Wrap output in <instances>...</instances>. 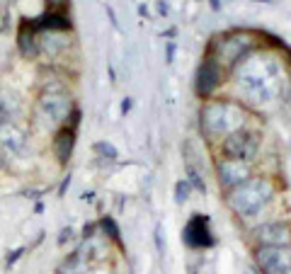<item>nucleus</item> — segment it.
Here are the masks:
<instances>
[{"mask_svg": "<svg viewBox=\"0 0 291 274\" xmlns=\"http://www.w3.org/2000/svg\"><path fill=\"white\" fill-rule=\"evenodd\" d=\"M235 80L253 102H269L282 92V68L274 58L248 56L238 63Z\"/></svg>", "mask_w": 291, "mask_h": 274, "instance_id": "1", "label": "nucleus"}, {"mask_svg": "<svg viewBox=\"0 0 291 274\" xmlns=\"http://www.w3.org/2000/svg\"><path fill=\"white\" fill-rule=\"evenodd\" d=\"M73 110H75L73 97H71L61 85H46V87L39 92L32 114H34V121H36L39 126L56 131V129H61V126L68 124Z\"/></svg>", "mask_w": 291, "mask_h": 274, "instance_id": "2", "label": "nucleus"}, {"mask_svg": "<svg viewBox=\"0 0 291 274\" xmlns=\"http://www.w3.org/2000/svg\"><path fill=\"white\" fill-rule=\"evenodd\" d=\"M274 194V187L267 177H248L245 182H240L238 187H233L226 201H228V209H231L235 216H255L260 214L262 206L269 201V196Z\"/></svg>", "mask_w": 291, "mask_h": 274, "instance_id": "3", "label": "nucleus"}, {"mask_svg": "<svg viewBox=\"0 0 291 274\" xmlns=\"http://www.w3.org/2000/svg\"><path fill=\"white\" fill-rule=\"evenodd\" d=\"M199 124H202V131L206 136L216 138V136H228L235 129H240L243 124V114L240 110L231 105V102H223V100H211L206 102L199 112Z\"/></svg>", "mask_w": 291, "mask_h": 274, "instance_id": "4", "label": "nucleus"}, {"mask_svg": "<svg viewBox=\"0 0 291 274\" xmlns=\"http://www.w3.org/2000/svg\"><path fill=\"white\" fill-rule=\"evenodd\" d=\"M257 148H260L257 134H253V131H248L243 126L235 129L233 134H228L226 141H223V146H221V151H223V156L228 160H240V163H248L257 153Z\"/></svg>", "mask_w": 291, "mask_h": 274, "instance_id": "5", "label": "nucleus"}, {"mask_svg": "<svg viewBox=\"0 0 291 274\" xmlns=\"http://www.w3.org/2000/svg\"><path fill=\"white\" fill-rule=\"evenodd\" d=\"M255 49V41L250 34L235 32V34H226L223 39L216 41V51H218V63H228V66H238L243 58H248L250 51Z\"/></svg>", "mask_w": 291, "mask_h": 274, "instance_id": "6", "label": "nucleus"}, {"mask_svg": "<svg viewBox=\"0 0 291 274\" xmlns=\"http://www.w3.org/2000/svg\"><path fill=\"white\" fill-rule=\"evenodd\" d=\"M257 265L264 274H289L291 247H257Z\"/></svg>", "mask_w": 291, "mask_h": 274, "instance_id": "7", "label": "nucleus"}, {"mask_svg": "<svg viewBox=\"0 0 291 274\" xmlns=\"http://www.w3.org/2000/svg\"><path fill=\"white\" fill-rule=\"evenodd\" d=\"M182 240L189 247H211L216 243L214 233L209 231V219L202 214H194L192 219L187 221L184 231H182Z\"/></svg>", "mask_w": 291, "mask_h": 274, "instance_id": "8", "label": "nucleus"}, {"mask_svg": "<svg viewBox=\"0 0 291 274\" xmlns=\"http://www.w3.org/2000/svg\"><path fill=\"white\" fill-rule=\"evenodd\" d=\"M255 240L260 247H289L291 245V228L289 223L274 221V223H264L260 228H255Z\"/></svg>", "mask_w": 291, "mask_h": 274, "instance_id": "9", "label": "nucleus"}, {"mask_svg": "<svg viewBox=\"0 0 291 274\" xmlns=\"http://www.w3.org/2000/svg\"><path fill=\"white\" fill-rule=\"evenodd\" d=\"M223 73H221V63L216 58H204V63L197 71V95L199 97H211L214 90L221 85Z\"/></svg>", "mask_w": 291, "mask_h": 274, "instance_id": "10", "label": "nucleus"}, {"mask_svg": "<svg viewBox=\"0 0 291 274\" xmlns=\"http://www.w3.org/2000/svg\"><path fill=\"white\" fill-rule=\"evenodd\" d=\"M216 172H218V185H221L223 190H228V192L250 177V167H248V163L228 160V158H223L221 163L216 165Z\"/></svg>", "mask_w": 291, "mask_h": 274, "instance_id": "11", "label": "nucleus"}, {"mask_svg": "<svg viewBox=\"0 0 291 274\" xmlns=\"http://www.w3.org/2000/svg\"><path fill=\"white\" fill-rule=\"evenodd\" d=\"M27 146V131L17 121H5L0 124V148L10 156L22 153Z\"/></svg>", "mask_w": 291, "mask_h": 274, "instance_id": "12", "label": "nucleus"}, {"mask_svg": "<svg viewBox=\"0 0 291 274\" xmlns=\"http://www.w3.org/2000/svg\"><path fill=\"white\" fill-rule=\"evenodd\" d=\"M17 51L27 61L39 58V32H36L32 20H22L20 22V29H17Z\"/></svg>", "mask_w": 291, "mask_h": 274, "instance_id": "13", "label": "nucleus"}, {"mask_svg": "<svg viewBox=\"0 0 291 274\" xmlns=\"http://www.w3.org/2000/svg\"><path fill=\"white\" fill-rule=\"evenodd\" d=\"M73 148H75V129L73 126H61L56 129V134L51 138V151L56 156V160L61 165H66L73 156Z\"/></svg>", "mask_w": 291, "mask_h": 274, "instance_id": "14", "label": "nucleus"}, {"mask_svg": "<svg viewBox=\"0 0 291 274\" xmlns=\"http://www.w3.org/2000/svg\"><path fill=\"white\" fill-rule=\"evenodd\" d=\"M182 153H184V172H187V182H189L197 192H206L204 172H202V167L197 165V153H194L192 143H184Z\"/></svg>", "mask_w": 291, "mask_h": 274, "instance_id": "15", "label": "nucleus"}, {"mask_svg": "<svg viewBox=\"0 0 291 274\" xmlns=\"http://www.w3.org/2000/svg\"><path fill=\"white\" fill-rule=\"evenodd\" d=\"M66 49H68L66 32H41L39 34V56L44 54V56H49V58H56Z\"/></svg>", "mask_w": 291, "mask_h": 274, "instance_id": "16", "label": "nucleus"}, {"mask_svg": "<svg viewBox=\"0 0 291 274\" xmlns=\"http://www.w3.org/2000/svg\"><path fill=\"white\" fill-rule=\"evenodd\" d=\"M22 110L20 95L10 87H0V124L5 121H17V114Z\"/></svg>", "mask_w": 291, "mask_h": 274, "instance_id": "17", "label": "nucleus"}, {"mask_svg": "<svg viewBox=\"0 0 291 274\" xmlns=\"http://www.w3.org/2000/svg\"><path fill=\"white\" fill-rule=\"evenodd\" d=\"M34 27L36 32H71V20L63 12H46Z\"/></svg>", "mask_w": 291, "mask_h": 274, "instance_id": "18", "label": "nucleus"}, {"mask_svg": "<svg viewBox=\"0 0 291 274\" xmlns=\"http://www.w3.org/2000/svg\"><path fill=\"white\" fill-rule=\"evenodd\" d=\"M97 226L105 231V235H109V240H114L116 245L121 247V233H119V226L114 223V219H112V216H102Z\"/></svg>", "mask_w": 291, "mask_h": 274, "instance_id": "19", "label": "nucleus"}, {"mask_svg": "<svg viewBox=\"0 0 291 274\" xmlns=\"http://www.w3.org/2000/svg\"><path fill=\"white\" fill-rule=\"evenodd\" d=\"M95 153H100V156L107 158V160H116V158H119L116 148L109 143V141H97V143H95Z\"/></svg>", "mask_w": 291, "mask_h": 274, "instance_id": "20", "label": "nucleus"}, {"mask_svg": "<svg viewBox=\"0 0 291 274\" xmlns=\"http://www.w3.org/2000/svg\"><path fill=\"white\" fill-rule=\"evenodd\" d=\"M189 194H192V185H189L187 180L175 182V201H177V204H184V201L189 199Z\"/></svg>", "mask_w": 291, "mask_h": 274, "instance_id": "21", "label": "nucleus"}, {"mask_svg": "<svg viewBox=\"0 0 291 274\" xmlns=\"http://www.w3.org/2000/svg\"><path fill=\"white\" fill-rule=\"evenodd\" d=\"M22 252H25V247H17V250H12V252L7 255V267H12V265L20 260V255H22Z\"/></svg>", "mask_w": 291, "mask_h": 274, "instance_id": "22", "label": "nucleus"}, {"mask_svg": "<svg viewBox=\"0 0 291 274\" xmlns=\"http://www.w3.org/2000/svg\"><path fill=\"white\" fill-rule=\"evenodd\" d=\"M155 245H158V252L165 250V247H163V228H160V226L155 228Z\"/></svg>", "mask_w": 291, "mask_h": 274, "instance_id": "23", "label": "nucleus"}, {"mask_svg": "<svg viewBox=\"0 0 291 274\" xmlns=\"http://www.w3.org/2000/svg\"><path fill=\"white\" fill-rule=\"evenodd\" d=\"M175 61V41H168V63Z\"/></svg>", "mask_w": 291, "mask_h": 274, "instance_id": "24", "label": "nucleus"}, {"mask_svg": "<svg viewBox=\"0 0 291 274\" xmlns=\"http://www.w3.org/2000/svg\"><path fill=\"white\" fill-rule=\"evenodd\" d=\"M131 105H134V102H131V97H126V100L121 102V114H129V110H131Z\"/></svg>", "mask_w": 291, "mask_h": 274, "instance_id": "25", "label": "nucleus"}, {"mask_svg": "<svg viewBox=\"0 0 291 274\" xmlns=\"http://www.w3.org/2000/svg\"><path fill=\"white\" fill-rule=\"evenodd\" d=\"M68 187H71V175H68V177H66V180L61 182V190H58V194L63 196V194H66V190H68Z\"/></svg>", "mask_w": 291, "mask_h": 274, "instance_id": "26", "label": "nucleus"}, {"mask_svg": "<svg viewBox=\"0 0 291 274\" xmlns=\"http://www.w3.org/2000/svg\"><path fill=\"white\" fill-rule=\"evenodd\" d=\"M158 12H160V15H168V12H170V7L165 5V0H160V2H158Z\"/></svg>", "mask_w": 291, "mask_h": 274, "instance_id": "27", "label": "nucleus"}, {"mask_svg": "<svg viewBox=\"0 0 291 274\" xmlns=\"http://www.w3.org/2000/svg\"><path fill=\"white\" fill-rule=\"evenodd\" d=\"M107 12H109V20H112V25H114L116 29H119V22H116V15H114V10H112L109 5H107Z\"/></svg>", "mask_w": 291, "mask_h": 274, "instance_id": "28", "label": "nucleus"}, {"mask_svg": "<svg viewBox=\"0 0 291 274\" xmlns=\"http://www.w3.org/2000/svg\"><path fill=\"white\" fill-rule=\"evenodd\" d=\"M211 2V10H218L221 7V0H209Z\"/></svg>", "mask_w": 291, "mask_h": 274, "instance_id": "29", "label": "nucleus"}, {"mask_svg": "<svg viewBox=\"0 0 291 274\" xmlns=\"http://www.w3.org/2000/svg\"><path fill=\"white\" fill-rule=\"evenodd\" d=\"M139 15H144V17L148 15V7H146V5H139Z\"/></svg>", "mask_w": 291, "mask_h": 274, "instance_id": "30", "label": "nucleus"}, {"mask_svg": "<svg viewBox=\"0 0 291 274\" xmlns=\"http://www.w3.org/2000/svg\"><path fill=\"white\" fill-rule=\"evenodd\" d=\"M260 2H272V0H260Z\"/></svg>", "mask_w": 291, "mask_h": 274, "instance_id": "31", "label": "nucleus"}, {"mask_svg": "<svg viewBox=\"0 0 291 274\" xmlns=\"http://www.w3.org/2000/svg\"><path fill=\"white\" fill-rule=\"evenodd\" d=\"M245 274H255V272H245Z\"/></svg>", "mask_w": 291, "mask_h": 274, "instance_id": "32", "label": "nucleus"}, {"mask_svg": "<svg viewBox=\"0 0 291 274\" xmlns=\"http://www.w3.org/2000/svg\"><path fill=\"white\" fill-rule=\"evenodd\" d=\"M0 7H2V0H0Z\"/></svg>", "mask_w": 291, "mask_h": 274, "instance_id": "33", "label": "nucleus"}, {"mask_svg": "<svg viewBox=\"0 0 291 274\" xmlns=\"http://www.w3.org/2000/svg\"><path fill=\"white\" fill-rule=\"evenodd\" d=\"M289 56H291V49H289Z\"/></svg>", "mask_w": 291, "mask_h": 274, "instance_id": "34", "label": "nucleus"}]
</instances>
